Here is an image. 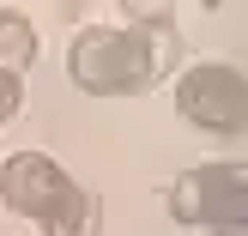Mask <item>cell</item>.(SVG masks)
<instances>
[{
  "mask_svg": "<svg viewBox=\"0 0 248 236\" xmlns=\"http://www.w3.org/2000/svg\"><path fill=\"white\" fill-rule=\"evenodd\" d=\"M176 48L170 12L133 6L127 24H85L67 48V73L91 97H140L176 67Z\"/></svg>",
  "mask_w": 248,
  "mask_h": 236,
  "instance_id": "cell-1",
  "label": "cell"
},
{
  "mask_svg": "<svg viewBox=\"0 0 248 236\" xmlns=\"http://www.w3.org/2000/svg\"><path fill=\"white\" fill-rule=\"evenodd\" d=\"M0 200L18 218L43 224V236H97V224H103L97 194L79 188V182H73L55 157H43V152L6 157V170H0Z\"/></svg>",
  "mask_w": 248,
  "mask_h": 236,
  "instance_id": "cell-2",
  "label": "cell"
},
{
  "mask_svg": "<svg viewBox=\"0 0 248 236\" xmlns=\"http://www.w3.org/2000/svg\"><path fill=\"white\" fill-rule=\"evenodd\" d=\"M170 218L206 236H248V164H194L170 182Z\"/></svg>",
  "mask_w": 248,
  "mask_h": 236,
  "instance_id": "cell-3",
  "label": "cell"
},
{
  "mask_svg": "<svg viewBox=\"0 0 248 236\" xmlns=\"http://www.w3.org/2000/svg\"><path fill=\"white\" fill-rule=\"evenodd\" d=\"M176 115L206 133H248V79L224 61H200L176 79Z\"/></svg>",
  "mask_w": 248,
  "mask_h": 236,
  "instance_id": "cell-4",
  "label": "cell"
},
{
  "mask_svg": "<svg viewBox=\"0 0 248 236\" xmlns=\"http://www.w3.org/2000/svg\"><path fill=\"white\" fill-rule=\"evenodd\" d=\"M31 61H36V31H31V18L0 6V73L24 79V67H31Z\"/></svg>",
  "mask_w": 248,
  "mask_h": 236,
  "instance_id": "cell-5",
  "label": "cell"
},
{
  "mask_svg": "<svg viewBox=\"0 0 248 236\" xmlns=\"http://www.w3.org/2000/svg\"><path fill=\"white\" fill-rule=\"evenodd\" d=\"M18 103H24V79H12V73H0V127H6V121L18 115Z\"/></svg>",
  "mask_w": 248,
  "mask_h": 236,
  "instance_id": "cell-6",
  "label": "cell"
}]
</instances>
